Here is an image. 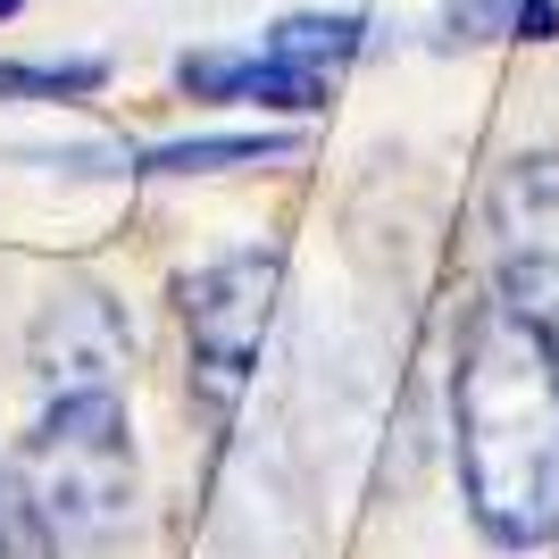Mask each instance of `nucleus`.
Returning a JSON list of instances; mask_svg holds the SVG:
<instances>
[{
    "instance_id": "obj_4",
    "label": "nucleus",
    "mask_w": 559,
    "mask_h": 559,
    "mask_svg": "<svg viewBox=\"0 0 559 559\" xmlns=\"http://www.w3.org/2000/svg\"><path fill=\"white\" fill-rule=\"evenodd\" d=\"M492 293L559 343V151H526L485 192Z\"/></svg>"
},
{
    "instance_id": "obj_5",
    "label": "nucleus",
    "mask_w": 559,
    "mask_h": 559,
    "mask_svg": "<svg viewBox=\"0 0 559 559\" xmlns=\"http://www.w3.org/2000/svg\"><path fill=\"white\" fill-rule=\"evenodd\" d=\"M34 368L50 393H109L126 368V318L109 293H93V284L50 293L43 326H34Z\"/></svg>"
},
{
    "instance_id": "obj_9",
    "label": "nucleus",
    "mask_w": 559,
    "mask_h": 559,
    "mask_svg": "<svg viewBox=\"0 0 559 559\" xmlns=\"http://www.w3.org/2000/svg\"><path fill=\"white\" fill-rule=\"evenodd\" d=\"M0 559H59V535H50V518L25 501L17 476H0Z\"/></svg>"
},
{
    "instance_id": "obj_6",
    "label": "nucleus",
    "mask_w": 559,
    "mask_h": 559,
    "mask_svg": "<svg viewBox=\"0 0 559 559\" xmlns=\"http://www.w3.org/2000/svg\"><path fill=\"white\" fill-rule=\"evenodd\" d=\"M185 93L201 100H267V109H318L326 100V75L318 68H293L284 50H201V59H185Z\"/></svg>"
},
{
    "instance_id": "obj_7",
    "label": "nucleus",
    "mask_w": 559,
    "mask_h": 559,
    "mask_svg": "<svg viewBox=\"0 0 559 559\" xmlns=\"http://www.w3.org/2000/svg\"><path fill=\"white\" fill-rule=\"evenodd\" d=\"M293 134H201V142H159L142 176H217V167H259V159H284Z\"/></svg>"
},
{
    "instance_id": "obj_10",
    "label": "nucleus",
    "mask_w": 559,
    "mask_h": 559,
    "mask_svg": "<svg viewBox=\"0 0 559 559\" xmlns=\"http://www.w3.org/2000/svg\"><path fill=\"white\" fill-rule=\"evenodd\" d=\"M100 84V68L93 59H75V68H17V59H0V93H93Z\"/></svg>"
},
{
    "instance_id": "obj_11",
    "label": "nucleus",
    "mask_w": 559,
    "mask_h": 559,
    "mask_svg": "<svg viewBox=\"0 0 559 559\" xmlns=\"http://www.w3.org/2000/svg\"><path fill=\"white\" fill-rule=\"evenodd\" d=\"M0 17H17V0H0Z\"/></svg>"
},
{
    "instance_id": "obj_1",
    "label": "nucleus",
    "mask_w": 559,
    "mask_h": 559,
    "mask_svg": "<svg viewBox=\"0 0 559 559\" xmlns=\"http://www.w3.org/2000/svg\"><path fill=\"white\" fill-rule=\"evenodd\" d=\"M451 443L467 518L501 551L559 543V343L501 293L467 309L451 368Z\"/></svg>"
},
{
    "instance_id": "obj_8",
    "label": "nucleus",
    "mask_w": 559,
    "mask_h": 559,
    "mask_svg": "<svg viewBox=\"0 0 559 559\" xmlns=\"http://www.w3.org/2000/svg\"><path fill=\"white\" fill-rule=\"evenodd\" d=\"M359 34H368L359 17H284L276 34H267V50H284L293 68H318V75H334L343 59H359Z\"/></svg>"
},
{
    "instance_id": "obj_3",
    "label": "nucleus",
    "mask_w": 559,
    "mask_h": 559,
    "mask_svg": "<svg viewBox=\"0 0 559 559\" xmlns=\"http://www.w3.org/2000/svg\"><path fill=\"white\" fill-rule=\"evenodd\" d=\"M284 267L276 251H226L201 276H185V343H192V393L210 401V418H234L251 393V368L276 326Z\"/></svg>"
},
{
    "instance_id": "obj_2",
    "label": "nucleus",
    "mask_w": 559,
    "mask_h": 559,
    "mask_svg": "<svg viewBox=\"0 0 559 559\" xmlns=\"http://www.w3.org/2000/svg\"><path fill=\"white\" fill-rule=\"evenodd\" d=\"M25 501L50 518L59 543H100L134 510V426L117 393H50L17 451Z\"/></svg>"
}]
</instances>
